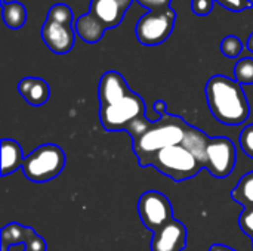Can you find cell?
<instances>
[{
  "label": "cell",
  "instance_id": "1",
  "mask_svg": "<svg viewBox=\"0 0 253 251\" xmlns=\"http://www.w3.org/2000/svg\"><path fill=\"white\" fill-rule=\"evenodd\" d=\"M98 96L99 120L107 132L125 130L135 139L154 121L145 115L144 99L129 89L125 77L117 71L102 74Z\"/></svg>",
  "mask_w": 253,
  "mask_h": 251
},
{
  "label": "cell",
  "instance_id": "2",
  "mask_svg": "<svg viewBox=\"0 0 253 251\" xmlns=\"http://www.w3.org/2000/svg\"><path fill=\"white\" fill-rule=\"evenodd\" d=\"M206 99L212 115L222 124L240 126L251 115L243 86L227 75H213L206 84Z\"/></svg>",
  "mask_w": 253,
  "mask_h": 251
},
{
  "label": "cell",
  "instance_id": "3",
  "mask_svg": "<svg viewBox=\"0 0 253 251\" xmlns=\"http://www.w3.org/2000/svg\"><path fill=\"white\" fill-rule=\"evenodd\" d=\"M188 124L178 115L163 114L157 121L151 124L133 141L132 148L138 157L141 167H148L150 160L165 148L179 145L184 142Z\"/></svg>",
  "mask_w": 253,
  "mask_h": 251
},
{
  "label": "cell",
  "instance_id": "4",
  "mask_svg": "<svg viewBox=\"0 0 253 251\" xmlns=\"http://www.w3.org/2000/svg\"><path fill=\"white\" fill-rule=\"evenodd\" d=\"M65 167V152L53 143H44L31 151L22 164L24 176L34 183L53 180Z\"/></svg>",
  "mask_w": 253,
  "mask_h": 251
},
{
  "label": "cell",
  "instance_id": "5",
  "mask_svg": "<svg viewBox=\"0 0 253 251\" xmlns=\"http://www.w3.org/2000/svg\"><path fill=\"white\" fill-rule=\"evenodd\" d=\"M148 166H153L175 182L191 179L203 169L194 154L182 143L162 149L150 160Z\"/></svg>",
  "mask_w": 253,
  "mask_h": 251
},
{
  "label": "cell",
  "instance_id": "6",
  "mask_svg": "<svg viewBox=\"0 0 253 251\" xmlns=\"http://www.w3.org/2000/svg\"><path fill=\"white\" fill-rule=\"evenodd\" d=\"M176 13L172 7L165 12H148L135 27L136 38L144 46H159L169 38L175 27Z\"/></svg>",
  "mask_w": 253,
  "mask_h": 251
},
{
  "label": "cell",
  "instance_id": "7",
  "mask_svg": "<svg viewBox=\"0 0 253 251\" xmlns=\"http://www.w3.org/2000/svg\"><path fill=\"white\" fill-rule=\"evenodd\" d=\"M138 215L142 225L153 234L175 219L169 198L159 191H147L139 197Z\"/></svg>",
  "mask_w": 253,
  "mask_h": 251
},
{
  "label": "cell",
  "instance_id": "8",
  "mask_svg": "<svg viewBox=\"0 0 253 251\" xmlns=\"http://www.w3.org/2000/svg\"><path fill=\"white\" fill-rule=\"evenodd\" d=\"M236 166V146L224 136L209 138L206 148L205 169L215 178L224 179L231 175Z\"/></svg>",
  "mask_w": 253,
  "mask_h": 251
},
{
  "label": "cell",
  "instance_id": "9",
  "mask_svg": "<svg viewBox=\"0 0 253 251\" xmlns=\"http://www.w3.org/2000/svg\"><path fill=\"white\" fill-rule=\"evenodd\" d=\"M42 38L44 44L56 55L68 53L76 40V30L73 24L59 22L50 18H46L42 27Z\"/></svg>",
  "mask_w": 253,
  "mask_h": 251
},
{
  "label": "cell",
  "instance_id": "10",
  "mask_svg": "<svg viewBox=\"0 0 253 251\" xmlns=\"http://www.w3.org/2000/svg\"><path fill=\"white\" fill-rule=\"evenodd\" d=\"M187 246V228L182 222L173 219L160 231L153 234L151 251H182Z\"/></svg>",
  "mask_w": 253,
  "mask_h": 251
},
{
  "label": "cell",
  "instance_id": "11",
  "mask_svg": "<svg viewBox=\"0 0 253 251\" xmlns=\"http://www.w3.org/2000/svg\"><path fill=\"white\" fill-rule=\"evenodd\" d=\"M132 1L133 0H90L89 12L108 30L117 27L123 21Z\"/></svg>",
  "mask_w": 253,
  "mask_h": 251
},
{
  "label": "cell",
  "instance_id": "12",
  "mask_svg": "<svg viewBox=\"0 0 253 251\" xmlns=\"http://www.w3.org/2000/svg\"><path fill=\"white\" fill-rule=\"evenodd\" d=\"M18 92L33 107H40L46 104L50 98L49 84L39 77H25L18 83Z\"/></svg>",
  "mask_w": 253,
  "mask_h": 251
},
{
  "label": "cell",
  "instance_id": "13",
  "mask_svg": "<svg viewBox=\"0 0 253 251\" xmlns=\"http://www.w3.org/2000/svg\"><path fill=\"white\" fill-rule=\"evenodd\" d=\"M74 30H76V34L83 41L89 44H95L104 37V33L107 28L98 18H95L90 12H87L76 19Z\"/></svg>",
  "mask_w": 253,
  "mask_h": 251
},
{
  "label": "cell",
  "instance_id": "14",
  "mask_svg": "<svg viewBox=\"0 0 253 251\" xmlns=\"http://www.w3.org/2000/svg\"><path fill=\"white\" fill-rule=\"evenodd\" d=\"M24 152L21 145L13 139L1 141V176H7L18 169H22L24 164Z\"/></svg>",
  "mask_w": 253,
  "mask_h": 251
},
{
  "label": "cell",
  "instance_id": "15",
  "mask_svg": "<svg viewBox=\"0 0 253 251\" xmlns=\"http://www.w3.org/2000/svg\"><path fill=\"white\" fill-rule=\"evenodd\" d=\"M208 142H209V138L206 136L205 132H202L200 129H197V127L188 124V129H187V132H185V138H184L182 145H184L188 151H191V152L194 154V157L200 161V164H202L203 169H205Z\"/></svg>",
  "mask_w": 253,
  "mask_h": 251
},
{
  "label": "cell",
  "instance_id": "16",
  "mask_svg": "<svg viewBox=\"0 0 253 251\" xmlns=\"http://www.w3.org/2000/svg\"><path fill=\"white\" fill-rule=\"evenodd\" d=\"M3 4V22L6 27L12 30L21 28L27 22V9L22 3L19 1H6L1 0Z\"/></svg>",
  "mask_w": 253,
  "mask_h": 251
},
{
  "label": "cell",
  "instance_id": "17",
  "mask_svg": "<svg viewBox=\"0 0 253 251\" xmlns=\"http://www.w3.org/2000/svg\"><path fill=\"white\" fill-rule=\"evenodd\" d=\"M28 226H22L19 223H9L1 229L0 241H1V251H7L9 247L16 244H25L28 237Z\"/></svg>",
  "mask_w": 253,
  "mask_h": 251
},
{
  "label": "cell",
  "instance_id": "18",
  "mask_svg": "<svg viewBox=\"0 0 253 251\" xmlns=\"http://www.w3.org/2000/svg\"><path fill=\"white\" fill-rule=\"evenodd\" d=\"M231 198L245 209H253V172L242 176L237 186L231 191Z\"/></svg>",
  "mask_w": 253,
  "mask_h": 251
},
{
  "label": "cell",
  "instance_id": "19",
  "mask_svg": "<svg viewBox=\"0 0 253 251\" xmlns=\"http://www.w3.org/2000/svg\"><path fill=\"white\" fill-rule=\"evenodd\" d=\"M234 80L243 84H253V58H242L234 65Z\"/></svg>",
  "mask_w": 253,
  "mask_h": 251
},
{
  "label": "cell",
  "instance_id": "20",
  "mask_svg": "<svg viewBox=\"0 0 253 251\" xmlns=\"http://www.w3.org/2000/svg\"><path fill=\"white\" fill-rule=\"evenodd\" d=\"M46 18H50V19H55V21H59V22H67V24L76 22L74 21V13H73L71 7L68 4H65V3H56V4H53L49 9Z\"/></svg>",
  "mask_w": 253,
  "mask_h": 251
},
{
  "label": "cell",
  "instance_id": "21",
  "mask_svg": "<svg viewBox=\"0 0 253 251\" xmlns=\"http://www.w3.org/2000/svg\"><path fill=\"white\" fill-rule=\"evenodd\" d=\"M243 50V43L237 36H227L221 41V52L227 58H237Z\"/></svg>",
  "mask_w": 253,
  "mask_h": 251
},
{
  "label": "cell",
  "instance_id": "22",
  "mask_svg": "<svg viewBox=\"0 0 253 251\" xmlns=\"http://www.w3.org/2000/svg\"><path fill=\"white\" fill-rule=\"evenodd\" d=\"M240 148L243 149V152L249 158H253V124L246 126L242 130V133H240Z\"/></svg>",
  "mask_w": 253,
  "mask_h": 251
},
{
  "label": "cell",
  "instance_id": "23",
  "mask_svg": "<svg viewBox=\"0 0 253 251\" xmlns=\"http://www.w3.org/2000/svg\"><path fill=\"white\" fill-rule=\"evenodd\" d=\"M239 226L246 235L253 238V209H243L239 216Z\"/></svg>",
  "mask_w": 253,
  "mask_h": 251
},
{
  "label": "cell",
  "instance_id": "24",
  "mask_svg": "<svg viewBox=\"0 0 253 251\" xmlns=\"http://www.w3.org/2000/svg\"><path fill=\"white\" fill-rule=\"evenodd\" d=\"M215 0H191V10L199 16H206L212 12Z\"/></svg>",
  "mask_w": 253,
  "mask_h": 251
},
{
  "label": "cell",
  "instance_id": "25",
  "mask_svg": "<svg viewBox=\"0 0 253 251\" xmlns=\"http://www.w3.org/2000/svg\"><path fill=\"white\" fill-rule=\"evenodd\" d=\"M141 6L147 7L150 12H165L170 7L172 0H136Z\"/></svg>",
  "mask_w": 253,
  "mask_h": 251
},
{
  "label": "cell",
  "instance_id": "26",
  "mask_svg": "<svg viewBox=\"0 0 253 251\" xmlns=\"http://www.w3.org/2000/svg\"><path fill=\"white\" fill-rule=\"evenodd\" d=\"M215 1H218L219 4H222L224 7L233 12H242V10L251 9L253 6L251 0H215Z\"/></svg>",
  "mask_w": 253,
  "mask_h": 251
},
{
  "label": "cell",
  "instance_id": "27",
  "mask_svg": "<svg viewBox=\"0 0 253 251\" xmlns=\"http://www.w3.org/2000/svg\"><path fill=\"white\" fill-rule=\"evenodd\" d=\"M153 108H154V111L159 114V117H162L163 114H166V112H168V111H166L168 104H166L165 101H162V99L156 101V102H154V105H153Z\"/></svg>",
  "mask_w": 253,
  "mask_h": 251
},
{
  "label": "cell",
  "instance_id": "28",
  "mask_svg": "<svg viewBox=\"0 0 253 251\" xmlns=\"http://www.w3.org/2000/svg\"><path fill=\"white\" fill-rule=\"evenodd\" d=\"M209 251H237V250H234V249H231V247H228V246H224V244H213V246H211Z\"/></svg>",
  "mask_w": 253,
  "mask_h": 251
},
{
  "label": "cell",
  "instance_id": "29",
  "mask_svg": "<svg viewBox=\"0 0 253 251\" xmlns=\"http://www.w3.org/2000/svg\"><path fill=\"white\" fill-rule=\"evenodd\" d=\"M246 47L249 49V52H252L253 53V31L251 33V36H249V38H248V41H246Z\"/></svg>",
  "mask_w": 253,
  "mask_h": 251
},
{
  "label": "cell",
  "instance_id": "30",
  "mask_svg": "<svg viewBox=\"0 0 253 251\" xmlns=\"http://www.w3.org/2000/svg\"><path fill=\"white\" fill-rule=\"evenodd\" d=\"M24 251H31V250H28V249H25V250H24Z\"/></svg>",
  "mask_w": 253,
  "mask_h": 251
},
{
  "label": "cell",
  "instance_id": "31",
  "mask_svg": "<svg viewBox=\"0 0 253 251\" xmlns=\"http://www.w3.org/2000/svg\"><path fill=\"white\" fill-rule=\"evenodd\" d=\"M252 243H253V238H252Z\"/></svg>",
  "mask_w": 253,
  "mask_h": 251
}]
</instances>
